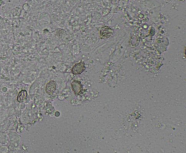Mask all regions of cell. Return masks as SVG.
<instances>
[{"label": "cell", "mask_w": 186, "mask_h": 153, "mask_svg": "<svg viewBox=\"0 0 186 153\" xmlns=\"http://www.w3.org/2000/svg\"><path fill=\"white\" fill-rule=\"evenodd\" d=\"M85 68L86 67H85V65L84 63L80 62V63L76 64L75 66H74L72 69V72L75 75L80 74L85 70Z\"/></svg>", "instance_id": "cell-1"}, {"label": "cell", "mask_w": 186, "mask_h": 153, "mask_svg": "<svg viewBox=\"0 0 186 153\" xmlns=\"http://www.w3.org/2000/svg\"><path fill=\"white\" fill-rule=\"evenodd\" d=\"M113 32L114 31L111 28L108 26H104L100 29V34L102 37L109 38L113 35Z\"/></svg>", "instance_id": "cell-2"}, {"label": "cell", "mask_w": 186, "mask_h": 153, "mask_svg": "<svg viewBox=\"0 0 186 153\" xmlns=\"http://www.w3.org/2000/svg\"><path fill=\"white\" fill-rule=\"evenodd\" d=\"M56 82L54 81H50L49 83H48L46 88H45V90L46 92L49 95H52L53 93L56 90Z\"/></svg>", "instance_id": "cell-3"}, {"label": "cell", "mask_w": 186, "mask_h": 153, "mask_svg": "<svg viewBox=\"0 0 186 153\" xmlns=\"http://www.w3.org/2000/svg\"><path fill=\"white\" fill-rule=\"evenodd\" d=\"M72 87L74 92L76 95L79 94L82 90L81 82L78 81H74L72 83Z\"/></svg>", "instance_id": "cell-4"}, {"label": "cell", "mask_w": 186, "mask_h": 153, "mask_svg": "<svg viewBox=\"0 0 186 153\" xmlns=\"http://www.w3.org/2000/svg\"><path fill=\"white\" fill-rule=\"evenodd\" d=\"M27 93L26 90H22L17 95V100L18 102H22L27 98Z\"/></svg>", "instance_id": "cell-5"}]
</instances>
